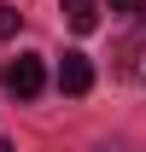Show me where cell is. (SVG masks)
<instances>
[{
    "instance_id": "6da1fadb",
    "label": "cell",
    "mask_w": 146,
    "mask_h": 152,
    "mask_svg": "<svg viewBox=\"0 0 146 152\" xmlns=\"http://www.w3.org/2000/svg\"><path fill=\"white\" fill-rule=\"evenodd\" d=\"M0 76H6V88H12L18 99H35L41 88H47V70H41V58H35V53H18Z\"/></svg>"
},
{
    "instance_id": "7a4b0ae2",
    "label": "cell",
    "mask_w": 146,
    "mask_h": 152,
    "mask_svg": "<svg viewBox=\"0 0 146 152\" xmlns=\"http://www.w3.org/2000/svg\"><path fill=\"white\" fill-rule=\"evenodd\" d=\"M58 88H64L70 99H82V94L93 88V64H88V53H64V58H58Z\"/></svg>"
},
{
    "instance_id": "3957f363",
    "label": "cell",
    "mask_w": 146,
    "mask_h": 152,
    "mask_svg": "<svg viewBox=\"0 0 146 152\" xmlns=\"http://www.w3.org/2000/svg\"><path fill=\"white\" fill-rule=\"evenodd\" d=\"M64 23H70L76 35L99 29V0H64Z\"/></svg>"
},
{
    "instance_id": "277c9868",
    "label": "cell",
    "mask_w": 146,
    "mask_h": 152,
    "mask_svg": "<svg viewBox=\"0 0 146 152\" xmlns=\"http://www.w3.org/2000/svg\"><path fill=\"white\" fill-rule=\"evenodd\" d=\"M6 35H18V12H12V6L0 0V41H6Z\"/></svg>"
},
{
    "instance_id": "5b68a950",
    "label": "cell",
    "mask_w": 146,
    "mask_h": 152,
    "mask_svg": "<svg viewBox=\"0 0 146 152\" xmlns=\"http://www.w3.org/2000/svg\"><path fill=\"white\" fill-rule=\"evenodd\" d=\"M146 0H111V12H140Z\"/></svg>"
},
{
    "instance_id": "8992f818",
    "label": "cell",
    "mask_w": 146,
    "mask_h": 152,
    "mask_svg": "<svg viewBox=\"0 0 146 152\" xmlns=\"http://www.w3.org/2000/svg\"><path fill=\"white\" fill-rule=\"evenodd\" d=\"M0 152H12V140H0Z\"/></svg>"
}]
</instances>
